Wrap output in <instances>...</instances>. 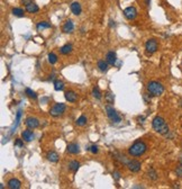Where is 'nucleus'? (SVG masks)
Listing matches in <instances>:
<instances>
[{
	"mask_svg": "<svg viewBox=\"0 0 182 189\" xmlns=\"http://www.w3.org/2000/svg\"><path fill=\"white\" fill-rule=\"evenodd\" d=\"M152 126L156 133L165 135L169 133V126L166 124V122L164 121V118L161 116H156L154 117V119L152 121Z\"/></svg>",
	"mask_w": 182,
	"mask_h": 189,
	"instance_id": "f257e3e1",
	"label": "nucleus"
},
{
	"mask_svg": "<svg viewBox=\"0 0 182 189\" xmlns=\"http://www.w3.org/2000/svg\"><path fill=\"white\" fill-rule=\"evenodd\" d=\"M147 145L145 144V142L143 141H137L135 142L134 144L128 149V153L131 154L132 157H139L146 152Z\"/></svg>",
	"mask_w": 182,
	"mask_h": 189,
	"instance_id": "f03ea898",
	"label": "nucleus"
},
{
	"mask_svg": "<svg viewBox=\"0 0 182 189\" xmlns=\"http://www.w3.org/2000/svg\"><path fill=\"white\" fill-rule=\"evenodd\" d=\"M146 89H147V91L150 92V94L154 96V97L161 96V94L164 92V87H163V85L158 82V81H150V82L147 83Z\"/></svg>",
	"mask_w": 182,
	"mask_h": 189,
	"instance_id": "7ed1b4c3",
	"label": "nucleus"
},
{
	"mask_svg": "<svg viewBox=\"0 0 182 189\" xmlns=\"http://www.w3.org/2000/svg\"><path fill=\"white\" fill-rule=\"evenodd\" d=\"M65 105L62 104V102H60V104H55L54 106L52 107L51 109H50V114L53 116V117H57V116H61V115L63 114L64 111H65Z\"/></svg>",
	"mask_w": 182,
	"mask_h": 189,
	"instance_id": "20e7f679",
	"label": "nucleus"
},
{
	"mask_svg": "<svg viewBox=\"0 0 182 189\" xmlns=\"http://www.w3.org/2000/svg\"><path fill=\"white\" fill-rule=\"evenodd\" d=\"M106 111H107V116L109 117V119H110L111 122L119 123L120 121H122L120 116L117 114V111H116V110L114 109V108H112L111 106H107V107H106Z\"/></svg>",
	"mask_w": 182,
	"mask_h": 189,
	"instance_id": "39448f33",
	"label": "nucleus"
},
{
	"mask_svg": "<svg viewBox=\"0 0 182 189\" xmlns=\"http://www.w3.org/2000/svg\"><path fill=\"white\" fill-rule=\"evenodd\" d=\"M158 42H156V39H154V38L148 39L146 43H145V50H146V52L148 54L155 53V52L158 51Z\"/></svg>",
	"mask_w": 182,
	"mask_h": 189,
	"instance_id": "423d86ee",
	"label": "nucleus"
},
{
	"mask_svg": "<svg viewBox=\"0 0 182 189\" xmlns=\"http://www.w3.org/2000/svg\"><path fill=\"white\" fill-rule=\"evenodd\" d=\"M124 15H125L127 19L133 20L137 16V10H136L135 7H127L126 9H124Z\"/></svg>",
	"mask_w": 182,
	"mask_h": 189,
	"instance_id": "0eeeda50",
	"label": "nucleus"
},
{
	"mask_svg": "<svg viewBox=\"0 0 182 189\" xmlns=\"http://www.w3.org/2000/svg\"><path fill=\"white\" fill-rule=\"evenodd\" d=\"M26 126L31 130H34V128H37L40 126V121L37 119L36 117H28L25 122Z\"/></svg>",
	"mask_w": 182,
	"mask_h": 189,
	"instance_id": "6e6552de",
	"label": "nucleus"
},
{
	"mask_svg": "<svg viewBox=\"0 0 182 189\" xmlns=\"http://www.w3.org/2000/svg\"><path fill=\"white\" fill-rule=\"evenodd\" d=\"M127 167L132 172H138L141 170V162L136 161V160H132V161H128Z\"/></svg>",
	"mask_w": 182,
	"mask_h": 189,
	"instance_id": "1a4fd4ad",
	"label": "nucleus"
},
{
	"mask_svg": "<svg viewBox=\"0 0 182 189\" xmlns=\"http://www.w3.org/2000/svg\"><path fill=\"white\" fill-rule=\"evenodd\" d=\"M64 97H65V99H67L69 102H74V101H76V99H78V94H75L73 90H67V91H65Z\"/></svg>",
	"mask_w": 182,
	"mask_h": 189,
	"instance_id": "9d476101",
	"label": "nucleus"
},
{
	"mask_svg": "<svg viewBox=\"0 0 182 189\" xmlns=\"http://www.w3.org/2000/svg\"><path fill=\"white\" fill-rule=\"evenodd\" d=\"M21 138L26 142H32L33 140H34V138H35V135H34V133H33L32 131H31V128H29V130H26L21 133Z\"/></svg>",
	"mask_w": 182,
	"mask_h": 189,
	"instance_id": "9b49d317",
	"label": "nucleus"
},
{
	"mask_svg": "<svg viewBox=\"0 0 182 189\" xmlns=\"http://www.w3.org/2000/svg\"><path fill=\"white\" fill-rule=\"evenodd\" d=\"M106 61L108 62V64L110 65H115L116 61H117V55H116L115 52H108L107 55H106Z\"/></svg>",
	"mask_w": 182,
	"mask_h": 189,
	"instance_id": "f8f14e48",
	"label": "nucleus"
},
{
	"mask_svg": "<svg viewBox=\"0 0 182 189\" xmlns=\"http://www.w3.org/2000/svg\"><path fill=\"white\" fill-rule=\"evenodd\" d=\"M71 12L74 14L75 16H79L82 12V8H81V5L78 2V1H74L71 4Z\"/></svg>",
	"mask_w": 182,
	"mask_h": 189,
	"instance_id": "ddd939ff",
	"label": "nucleus"
},
{
	"mask_svg": "<svg viewBox=\"0 0 182 189\" xmlns=\"http://www.w3.org/2000/svg\"><path fill=\"white\" fill-rule=\"evenodd\" d=\"M73 29H74V24H73V22L70 19L67 20L63 25V31L64 33H72Z\"/></svg>",
	"mask_w": 182,
	"mask_h": 189,
	"instance_id": "4468645a",
	"label": "nucleus"
},
{
	"mask_svg": "<svg viewBox=\"0 0 182 189\" xmlns=\"http://www.w3.org/2000/svg\"><path fill=\"white\" fill-rule=\"evenodd\" d=\"M20 186H21V182L16 178H12L8 181V187L10 189H19Z\"/></svg>",
	"mask_w": 182,
	"mask_h": 189,
	"instance_id": "2eb2a0df",
	"label": "nucleus"
},
{
	"mask_svg": "<svg viewBox=\"0 0 182 189\" xmlns=\"http://www.w3.org/2000/svg\"><path fill=\"white\" fill-rule=\"evenodd\" d=\"M67 152L71 154H78L80 152V148L76 143H71L67 145Z\"/></svg>",
	"mask_w": 182,
	"mask_h": 189,
	"instance_id": "dca6fc26",
	"label": "nucleus"
},
{
	"mask_svg": "<svg viewBox=\"0 0 182 189\" xmlns=\"http://www.w3.org/2000/svg\"><path fill=\"white\" fill-rule=\"evenodd\" d=\"M38 10H40L38 6L36 4H34V2H31L29 5L26 6V12H28L29 14H35V12H37Z\"/></svg>",
	"mask_w": 182,
	"mask_h": 189,
	"instance_id": "f3484780",
	"label": "nucleus"
},
{
	"mask_svg": "<svg viewBox=\"0 0 182 189\" xmlns=\"http://www.w3.org/2000/svg\"><path fill=\"white\" fill-rule=\"evenodd\" d=\"M46 158H47L48 161H51V162H57L59 161V154L56 153V152H54V151L48 152L47 155H46Z\"/></svg>",
	"mask_w": 182,
	"mask_h": 189,
	"instance_id": "a211bd4d",
	"label": "nucleus"
},
{
	"mask_svg": "<svg viewBox=\"0 0 182 189\" xmlns=\"http://www.w3.org/2000/svg\"><path fill=\"white\" fill-rule=\"evenodd\" d=\"M98 68H99V70L101 71V72H107L108 71V62L107 61L100 60V61H98Z\"/></svg>",
	"mask_w": 182,
	"mask_h": 189,
	"instance_id": "6ab92c4d",
	"label": "nucleus"
},
{
	"mask_svg": "<svg viewBox=\"0 0 182 189\" xmlns=\"http://www.w3.org/2000/svg\"><path fill=\"white\" fill-rule=\"evenodd\" d=\"M72 52V45L71 44H65L63 46L61 47V53L64 55L69 54V53H71Z\"/></svg>",
	"mask_w": 182,
	"mask_h": 189,
	"instance_id": "aec40b11",
	"label": "nucleus"
},
{
	"mask_svg": "<svg viewBox=\"0 0 182 189\" xmlns=\"http://www.w3.org/2000/svg\"><path fill=\"white\" fill-rule=\"evenodd\" d=\"M79 168H80V163L78 161H74V160H73V161H71L69 163V169L72 170L73 172H76Z\"/></svg>",
	"mask_w": 182,
	"mask_h": 189,
	"instance_id": "412c9836",
	"label": "nucleus"
},
{
	"mask_svg": "<svg viewBox=\"0 0 182 189\" xmlns=\"http://www.w3.org/2000/svg\"><path fill=\"white\" fill-rule=\"evenodd\" d=\"M54 89H55L56 91L63 90L64 89L63 81H61V80H55V81H54Z\"/></svg>",
	"mask_w": 182,
	"mask_h": 189,
	"instance_id": "4be33fe9",
	"label": "nucleus"
},
{
	"mask_svg": "<svg viewBox=\"0 0 182 189\" xmlns=\"http://www.w3.org/2000/svg\"><path fill=\"white\" fill-rule=\"evenodd\" d=\"M76 125L78 126H83V125H86L87 124V117L84 116V115H82V116H80L78 119H76Z\"/></svg>",
	"mask_w": 182,
	"mask_h": 189,
	"instance_id": "5701e85b",
	"label": "nucleus"
},
{
	"mask_svg": "<svg viewBox=\"0 0 182 189\" xmlns=\"http://www.w3.org/2000/svg\"><path fill=\"white\" fill-rule=\"evenodd\" d=\"M12 15L17 17H23L24 16V10L21 8H14L12 9Z\"/></svg>",
	"mask_w": 182,
	"mask_h": 189,
	"instance_id": "b1692460",
	"label": "nucleus"
},
{
	"mask_svg": "<svg viewBox=\"0 0 182 189\" xmlns=\"http://www.w3.org/2000/svg\"><path fill=\"white\" fill-rule=\"evenodd\" d=\"M51 27V24L47 23V22H41V23L37 24V29L41 31V29H44V28H50Z\"/></svg>",
	"mask_w": 182,
	"mask_h": 189,
	"instance_id": "393cba45",
	"label": "nucleus"
},
{
	"mask_svg": "<svg viewBox=\"0 0 182 189\" xmlns=\"http://www.w3.org/2000/svg\"><path fill=\"white\" fill-rule=\"evenodd\" d=\"M92 96L97 99H101V92H100V89L98 87H95L93 90H92Z\"/></svg>",
	"mask_w": 182,
	"mask_h": 189,
	"instance_id": "a878e982",
	"label": "nucleus"
},
{
	"mask_svg": "<svg viewBox=\"0 0 182 189\" xmlns=\"http://www.w3.org/2000/svg\"><path fill=\"white\" fill-rule=\"evenodd\" d=\"M48 62L51 63V64H54V63L57 62V56H56V54L50 53V54H48Z\"/></svg>",
	"mask_w": 182,
	"mask_h": 189,
	"instance_id": "bb28decb",
	"label": "nucleus"
},
{
	"mask_svg": "<svg viewBox=\"0 0 182 189\" xmlns=\"http://www.w3.org/2000/svg\"><path fill=\"white\" fill-rule=\"evenodd\" d=\"M147 176H148V178H151L152 180H156V179H158V174H156V172H155V170H153V169L148 170Z\"/></svg>",
	"mask_w": 182,
	"mask_h": 189,
	"instance_id": "cd10ccee",
	"label": "nucleus"
},
{
	"mask_svg": "<svg viewBox=\"0 0 182 189\" xmlns=\"http://www.w3.org/2000/svg\"><path fill=\"white\" fill-rule=\"evenodd\" d=\"M26 94H27L29 98H33V99L37 98V94H36L32 89H29V88H26Z\"/></svg>",
	"mask_w": 182,
	"mask_h": 189,
	"instance_id": "c85d7f7f",
	"label": "nucleus"
},
{
	"mask_svg": "<svg viewBox=\"0 0 182 189\" xmlns=\"http://www.w3.org/2000/svg\"><path fill=\"white\" fill-rule=\"evenodd\" d=\"M175 172H177V176H178V177L182 178V163L180 165H178V167H177Z\"/></svg>",
	"mask_w": 182,
	"mask_h": 189,
	"instance_id": "c756f323",
	"label": "nucleus"
},
{
	"mask_svg": "<svg viewBox=\"0 0 182 189\" xmlns=\"http://www.w3.org/2000/svg\"><path fill=\"white\" fill-rule=\"evenodd\" d=\"M106 99H107L108 104H111V102H114V94H111L110 92H108L106 94Z\"/></svg>",
	"mask_w": 182,
	"mask_h": 189,
	"instance_id": "7c9ffc66",
	"label": "nucleus"
},
{
	"mask_svg": "<svg viewBox=\"0 0 182 189\" xmlns=\"http://www.w3.org/2000/svg\"><path fill=\"white\" fill-rule=\"evenodd\" d=\"M88 150H89L90 152H92L93 154L98 153V148H97L96 145H91L90 148H88Z\"/></svg>",
	"mask_w": 182,
	"mask_h": 189,
	"instance_id": "2f4dec72",
	"label": "nucleus"
},
{
	"mask_svg": "<svg viewBox=\"0 0 182 189\" xmlns=\"http://www.w3.org/2000/svg\"><path fill=\"white\" fill-rule=\"evenodd\" d=\"M23 141H24V140H20V138H18L15 144H16L17 146H20V148H21V146H24V143H23Z\"/></svg>",
	"mask_w": 182,
	"mask_h": 189,
	"instance_id": "473e14b6",
	"label": "nucleus"
},
{
	"mask_svg": "<svg viewBox=\"0 0 182 189\" xmlns=\"http://www.w3.org/2000/svg\"><path fill=\"white\" fill-rule=\"evenodd\" d=\"M31 2H33L32 0H21V4L25 5V6H27V5H29Z\"/></svg>",
	"mask_w": 182,
	"mask_h": 189,
	"instance_id": "72a5a7b5",
	"label": "nucleus"
},
{
	"mask_svg": "<svg viewBox=\"0 0 182 189\" xmlns=\"http://www.w3.org/2000/svg\"><path fill=\"white\" fill-rule=\"evenodd\" d=\"M114 176H115L116 180H118V179H119V176H120V174H119V172H117V171H116V172H114Z\"/></svg>",
	"mask_w": 182,
	"mask_h": 189,
	"instance_id": "f704fd0d",
	"label": "nucleus"
},
{
	"mask_svg": "<svg viewBox=\"0 0 182 189\" xmlns=\"http://www.w3.org/2000/svg\"><path fill=\"white\" fill-rule=\"evenodd\" d=\"M180 161H181V163H182V155H181V159H180Z\"/></svg>",
	"mask_w": 182,
	"mask_h": 189,
	"instance_id": "c9c22d12",
	"label": "nucleus"
}]
</instances>
